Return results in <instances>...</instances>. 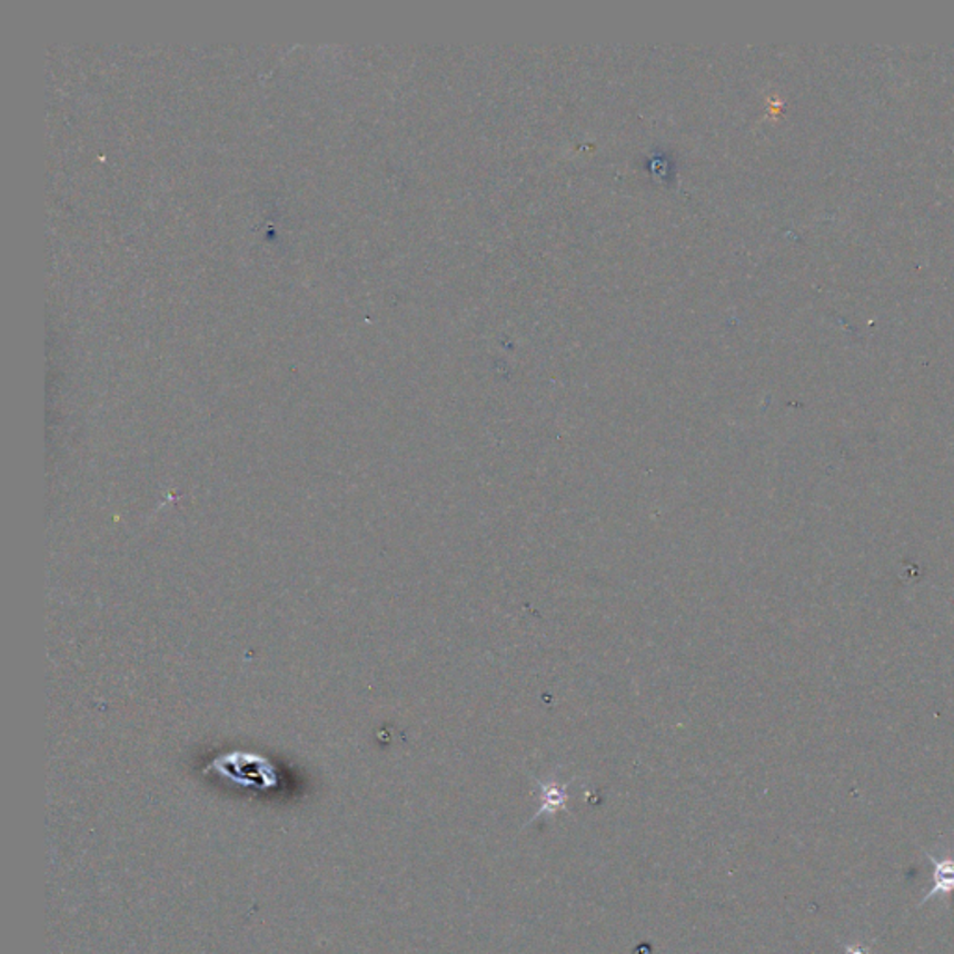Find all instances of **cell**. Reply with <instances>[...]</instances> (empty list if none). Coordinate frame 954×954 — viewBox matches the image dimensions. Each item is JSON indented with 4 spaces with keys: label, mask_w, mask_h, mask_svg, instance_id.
<instances>
[{
    "label": "cell",
    "mask_w": 954,
    "mask_h": 954,
    "mask_svg": "<svg viewBox=\"0 0 954 954\" xmlns=\"http://www.w3.org/2000/svg\"><path fill=\"white\" fill-rule=\"evenodd\" d=\"M211 771H217L222 776L230 777L241 785L264 788L277 785L275 768L258 755L233 754L228 755V757H220L211 765Z\"/></svg>",
    "instance_id": "cell-1"
},
{
    "label": "cell",
    "mask_w": 954,
    "mask_h": 954,
    "mask_svg": "<svg viewBox=\"0 0 954 954\" xmlns=\"http://www.w3.org/2000/svg\"><path fill=\"white\" fill-rule=\"evenodd\" d=\"M535 783H537V788H539V811L535 813L534 818L524 828H528L531 824L537 823L543 816L558 815L559 811L567 809V802L570 798L569 788L575 783V779L565 783L559 782V779H547V782L535 779Z\"/></svg>",
    "instance_id": "cell-2"
},
{
    "label": "cell",
    "mask_w": 954,
    "mask_h": 954,
    "mask_svg": "<svg viewBox=\"0 0 954 954\" xmlns=\"http://www.w3.org/2000/svg\"><path fill=\"white\" fill-rule=\"evenodd\" d=\"M932 865H934V885L931 892L923 895L917 908L923 904L931 903L932 898L951 897L954 893V859L953 857H936L932 856L931 852L923 851Z\"/></svg>",
    "instance_id": "cell-3"
},
{
    "label": "cell",
    "mask_w": 954,
    "mask_h": 954,
    "mask_svg": "<svg viewBox=\"0 0 954 954\" xmlns=\"http://www.w3.org/2000/svg\"><path fill=\"white\" fill-rule=\"evenodd\" d=\"M843 947H845V954H873L871 945L865 943H843Z\"/></svg>",
    "instance_id": "cell-4"
}]
</instances>
